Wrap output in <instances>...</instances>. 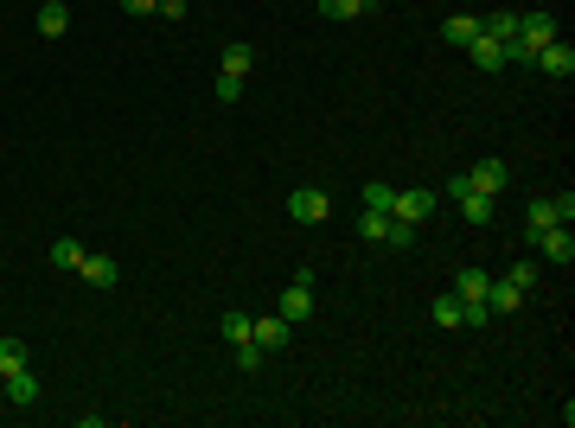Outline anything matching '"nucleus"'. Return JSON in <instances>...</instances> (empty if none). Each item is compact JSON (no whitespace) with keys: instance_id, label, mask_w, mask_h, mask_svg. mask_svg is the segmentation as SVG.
<instances>
[{"instance_id":"a878e982","label":"nucleus","mask_w":575,"mask_h":428,"mask_svg":"<svg viewBox=\"0 0 575 428\" xmlns=\"http://www.w3.org/2000/svg\"><path fill=\"white\" fill-rule=\"evenodd\" d=\"M231 351H237V371H256V365H262V345H256V339H243V345H231Z\"/></svg>"},{"instance_id":"f257e3e1","label":"nucleus","mask_w":575,"mask_h":428,"mask_svg":"<svg viewBox=\"0 0 575 428\" xmlns=\"http://www.w3.org/2000/svg\"><path fill=\"white\" fill-rule=\"evenodd\" d=\"M550 224H575V198H569V192H562V198H531L525 237H531V231H550Z\"/></svg>"},{"instance_id":"4be33fe9","label":"nucleus","mask_w":575,"mask_h":428,"mask_svg":"<svg viewBox=\"0 0 575 428\" xmlns=\"http://www.w3.org/2000/svg\"><path fill=\"white\" fill-rule=\"evenodd\" d=\"M358 231H365L371 243H384V237H390V211H365V218H358Z\"/></svg>"},{"instance_id":"5701e85b","label":"nucleus","mask_w":575,"mask_h":428,"mask_svg":"<svg viewBox=\"0 0 575 428\" xmlns=\"http://www.w3.org/2000/svg\"><path fill=\"white\" fill-rule=\"evenodd\" d=\"M428 314H435V326H461V295H442Z\"/></svg>"},{"instance_id":"20e7f679","label":"nucleus","mask_w":575,"mask_h":428,"mask_svg":"<svg viewBox=\"0 0 575 428\" xmlns=\"http://www.w3.org/2000/svg\"><path fill=\"white\" fill-rule=\"evenodd\" d=\"M275 314H281L288 326H301V320L314 314V281H301V275H295V281H288V288H281V301H275Z\"/></svg>"},{"instance_id":"f3484780","label":"nucleus","mask_w":575,"mask_h":428,"mask_svg":"<svg viewBox=\"0 0 575 428\" xmlns=\"http://www.w3.org/2000/svg\"><path fill=\"white\" fill-rule=\"evenodd\" d=\"M479 32H486V39H498V45H506V39L518 32V14H512V7H498V14H486V20H479Z\"/></svg>"},{"instance_id":"dca6fc26","label":"nucleus","mask_w":575,"mask_h":428,"mask_svg":"<svg viewBox=\"0 0 575 428\" xmlns=\"http://www.w3.org/2000/svg\"><path fill=\"white\" fill-rule=\"evenodd\" d=\"M442 39H448V45H461V51H467V45H473V39H479V20H473V14H454V20H448V26H442Z\"/></svg>"},{"instance_id":"0eeeda50","label":"nucleus","mask_w":575,"mask_h":428,"mask_svg":"<svg viewBox=\"0 0 575 428\" xmlns=\"http://www.w3.org/2000/svg\"><path fill=\"white\" fill-rule=\"evenodd\" d=\"M467 179H473V192L498 198V192H506V179H512V167H506V160H473V167H467Z\"/></svg>"},{"instance_id":"a211bd4d","label":"nucleus","mask_w":575,"mask_h":428,"mask_svg":"<svg viewBox=\"0 0 575 428\" xmlns=\"http://www.w3.org/2000/svg\"><path fill=\"white\" fill-rule=\"evenodd\" d=\"M486 288H492V275H486V269H461V281H454V295H461V301H486Z\"/></svg>"},{"instance_id":"39448f33","label":"nucleus","mask_w":575,"mask_h":428,"mask_svg":"<svg viewBox=\"0 0 575 428\" xmlns=\"http://www.w3.org/2000/svg\"><path fill=\"white\" fill-rule=\"evenodd\" d=\"M531 64L543 70V77H556V84H569V77H575V51H569V39H550Z\"/></svg>"},{"instance_id":"ddd939ff","label":"nucleus","mask_w":575,"mask_h":428,"mask_svg":"<svg viewBox=\"0 0 575 428\" xmlns=\"http://www.w3.org/2000/svg\"><path fill=\"white\" fill-rule=\"evenodd\" d=\"M371 7H378V0H320V14L339 20V26H345V20H365Z\"/></svg>"},{"instance_id":"aec40b11","label":"nucleus","mask_w":575,"mask_h":428,"mask_svg":"<svg viewBox=\"0 0 575 428\" xmlns=\"http://www.w3.org/2000/svg\"><path fill=\"white\" fill-rule=\"evenodd\" d=\"M84 256H90V250H84L78 237H58V243H51V262H58V269H78Z\"/></svg>"},{"instance_id":"2eb2a0df","label":"nucleus","mask_w":575,"mask_h":428,"mask_svg":"<svg viewBox=\"0 0 575 428\" xmlns=\"http://www.w3.org/2000/svg\"><path fill=\"white\" fill-rule=\"evenodd\" d=\"M26 365H32L26 339H0V378H14V371H26Z\"/></svg>"},{"instance_id":"412c9836","label":"nucleus","mask_w":575,"mask_h":428,"mask_svg":"<svg viewBox=\"0 0 575 428\" xmlns=\"http://www.w3.org/2000/svg\"><path fill=\"white\" fill-rule=\"evenodd\" d=\"M224 70H231V77H250V70H256V51H250V45H224Z\"/></svg>"},{"instance_id":"b1692460","label":"nucleus","mask_w":575,"mask_h":428,"mask_svg":"<svg viewBox=\"0 0 575 428\" xmlns=\"http://www.w3.org/2000/svg\"><path fill=\"white\" fill-rule=\"evenodd\" d=\"M390 198H397V186H384V179L365 186V211H390Z\"/></svg>"},{"instance_id":"393cba45","label":"nucleus","mask_w":575,"mask_h":428,"mask_svg":"<svg viewBox=\"0 0 575 428\" xmlns=\"http://www.w3.org/2000/svg\"><path fill=\"white\" fill-rule=\"evenodd\" d=\"M506 281H518V288H525V295H531V288H537V262H531V256H518V262H512V275H506Z\"/></svg>"},{"instance_id":"423d86ee","label":"nucleus","mask_w":575,"mask_h":428,"mask_svg":"<svg viewBox=\"0 0 575 428\" xmlns=\"http://www.w3.org/2000/svg\"><path fill=\"white\" fill-rule=\"evenodd\" d=\"M428 211H435V192H422V186H409V192L390 198V218H403V224H422Z\"/></svg>"},{"instance_id":"6ab92c4d","label":"nucleus","mask_w":575,"mask_h":428,"mask_svg":"<svg viewBox=\"0 0 575 428\" xmlns=\"http://www.w3.org/2000/svg\"><path fill=\"white\" fill-rule=\"evenodd\" d=\"M218 332H224V345H243V339H250V314H243V307H231V314L218 320Z\"/></svg>"},{"instance_id":"bb28decb","label":"nucleus","mask_w":575,"mask_h":428,"mask_svg":"<svg viewBox=\"0 0 575 428\" xmlns=\"http://www.w3.org/2000/svg\"><path fill=\"white\" fill-rule=\"evenodd\" d=\"M390 250H409L415 243V224H403V218H390V237H384Z\"/></svg>"},{"instance_id":"7ed1b4c3","label":"nucleus","mask_w":575,"mask_h":428,"mask_svg":"<svg viewBox=\"0 0 575 428\" xmlns=\"http://www.w3.org/2000/svg\"><path fill=\"white\" fill-rule=\"evenodd\" d=\"M326 211H333V198L320 186H295V192H288V218H295V224H320Z\"/></svg>"},{"instance_id":"f03ea898","label":"nucleus","mask_w":575,"mask_h":428,"mask_svg":"<svg viewBox=\"0 0 575 428\" xmlns=\"http://www.w3.org/2000/svg\"><path fill=\"white\" fill-rule=\"evenodd\" d=\"M525 243H531V250H537L543 262H575V231H569V224H550V231H531Z\"/></svg>"},{"instance_id":"6e6552de","label":"nucleus","mask_w":575,"mask_h":428,"mask_svg":"<svg viewBox=\"0 0 575 428\" xmlns=\"http://www.w3.org/2000/svg\"><path fill=\"white\" fill-rule=\"evenodd\" d=\"M250 339H256L262 351H281L288 339H295V326H288L281 314H262V320H250Z\"/></svg>"},{"instance_id":"4468645a","label":"nucleus","mask_w":575,"mask_h":428,"mask_svg":"<svg viewBox=\"0 0 575 428\" xmlns=\"http://www.w3.org/2000/svg\"><path fill=\"white\" fill-rule=\"evenodd\" d=\"M454 198H461V218H467V224H486V218H492V205H498V198H486V192H473V186L454 192Z\"/></svg>"},{"instance_id":"cd10ccee","label":"nucleus","mask_w":575,"mask_h":428,"mask_svg":"<svg viewBox=\"0 0 575 428\" xmlns=\"http://www.w3.org/2000/svg\"><path fill=\"white\" fill-rule=\"evenodd\" d=\"M243 96V77H231V70H218V103H237Z\"/></svg>"},{"instance_id":"c756f323","label":"nucleus","mask_w":575,"mask_h":428,"mask_svg":"<svg viewBox=\"0 0 575 428\" xmlns=\"http://www.w3.org/2000/svg\"><path fill=\"white\" fill-rule=\"evenodd\" d=\"M186 7L192 0H160V20H186Z\"/></svg>"},{"instance_id":"9b49d317","label":"nucleus","mask_w":575,"mask_h":428,"mask_svg":"<svg viewBox=\"0 0 575 428\" xmlns=\"http://www.w3.org/2000/svg\"><path fill=\"white\" fill-rule=\"evenodd\" d=\"M467 58H473L479 70H506V45H498V39H486V32L467 45Z\"/></svg>"},{"instance_id":"c85d7f7f","label":"nucleus","mask_w":575,"mask_h":428,"mask_svg":"<svg viewBox=\"0 0 575 428\" xmlns=\"http://www.w3.org/2000/svg\"><path fill=\"white\" fill-rule=\"evenodd\" d=\"M122 14H134V20H148V14H160V0H122Z\"/></svg>"},{"instance_id":"f8f14e48","label":"nucleus","mask_w":575,"mask_h":428,"mask_svg":"<svg viewBox=\"0 0 575 428\" xmlns=\"http://www.w3.org/2000/svg\"><path fill=\"white\" fill-rule=\"evenodd\" d=\"M39 32L45 39H64L70 32V7H64V0H45V7H39Z\"/></svg>"},{"instance_id":"1a4fd4ad","label":"nucleus","mask_w":575,"mask_h":428,"mask_svg":"<svg viewBox=\"0 0 575 428\" xmlns=\"http://www.w3.org/2000/svg\"><path fill=\"white\" fill-rule=\"evenodd\" d=\"M0 396H7L14 409H32V403H39V378H32V365L14 371V378H0Z\"/></svg>"},{"instance_id":"9d476101","label":"nucleus","mask_w":575,"mask_h":428,"mask_svg":"<svg viewBox=\"0 0 575 428\" xmlns=\"http://www.w3.org/2000/svg\"><path fill=\"white\" fill-rule=\"evenodd\" d=\"M78 275L90 281V288H115V281H122V269H115L109 256H84V262H78Z\"/></svg>"}]
</instances>
